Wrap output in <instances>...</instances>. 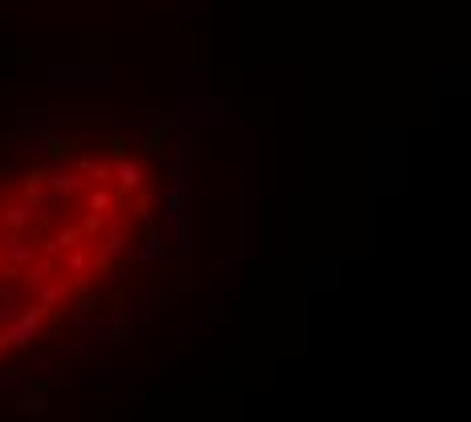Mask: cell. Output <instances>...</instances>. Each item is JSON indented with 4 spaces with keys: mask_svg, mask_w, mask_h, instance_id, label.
Listing matches in <instances>:
<instances>
[{
    "mask_svg": "<svg viewBox=\"0 0 471 422\" xmlns=\"http://www.w3.org/2000/svg\"><path fill=\"white\" fill-rule=\"evenodd\" d=\"M45 313H53V308H45L41 301H37L32 308H25V313H13V317L4 321V329H8V337H13L16 349L37 341V333H41V321H45Z\"/></svg>",
    "mask_w": 471,
    "mask_h": 422,
    "instance_id": "obj_1",
    "label": "cell"
},
{
    "mask_svg": "<svg viewBox=\"0 0 471 422\" xmlns=\"http://www.w3.org/2000/svg\"><path fill=\"white\" fill-rule=\"evenodd\" d=\"M32 256H37V248H32V243L25 240L20 231H8V236H4V260L13 264L16 272H20V268H29Z\"/></svg>",
    "mask_w": 471,
    "mask_h": 422,
    "instance_id": "obj_2",
    "label": "cell"
},
{
    "mask_svg": "<svg viewBox=\"0 0 471 422\" xmlns=\"http://www.w3.org/2000/svg\"><path fill=\"white\" fill-rule=\"evenodd\" d=\"M114 179L122 183V191H143V179H146V171H143V162H134V159H114Z\"/></svg>",
    "mask_w": 471,
    "mask_h": 422,
    "instance_id": "obj_3",
    "label": "cell"
},
{
    "mask_svg": "<svg viewBox=\"0 0 471 422\" xmlns=\"http://www.w3.org/2000/svg\"><path fill=\"white\" fill-rule=\"evenodd\" d=\"M16 276H20V289L37 296V292L49 284V276H53V264H49V260H45V264H29V268H20Z\"/></svg>",
    "mask_w": 471,
    "mask_h": 422,
    "instance_id": "obj_4",
    "label": "cell"
},
{
    "mask_svg": "<svg viewBox=\"0 0 471 422\" xmlns=\"http://www.w3.org/2000/svg\"><path fill=\"white\" fill-rule=\"evenodd\" d=\"M0 224L8 227V231H25L32 224V207L20 199V203H8V207H0Z\"/></svg>",
    "mask_w": 471,
    "mask_h": 422,
    "instance_id": "obj_5",
    "label": "cell"
},
{
    "mask_svg": "<svg viewBox=\"0 0 471 422\" xmlns=\"http://www.w3.org/2000/svg\"><path fill=\"white\" fill-rule=\"evenodd\" d=\"M81 187H85V175H81V171H61V175H49V191L61 195V199L78 195Z\"/></svg>",
    "mask_w": 471,
    "mask_h": 422,
    "instance_id": "obj_6",
    "label": "cell"
},
{
    "mask_svg": "<svg viewBox=\"0 0 471 422\" xmlns=\"http://www.w3.org/2000/svg\"><path fill=\"white\" fill-rule=\"evenodd\" d=\"M73 240H78V227H61V231H53V236L41 243V252H45V260H53V256H61V252H69Z\"/></svg>",
    "mask_w": 471,
    "mask_h": 422,
    "instance_id": "obj_7",
    "label": "cell"
},
{
    "mask_svg": "<svg viewBox=\"0 0 471 422\" xmlns=\"http://www.w3.org/2000/svg\"><path fill=\"white\" fill-rule=\"evenodd\" d=\"M78 171L85 179H94V183H106V179L114 175V162H97V159H90V155H78Z\"/></svg>",
    "mask_w": 471,
    "mask_h": 422,
    "instance_id": "obj_8",
    "label": "cell"
},
{
    "mask_svg": "<svg viewBox=\"0 0 471 422\" xmlns=\"http://www.w3.org/2000/svg\"><path fill=\"white\" fill-rule=\"evenodd\" d=\"M49 138V155H57V159H65V155H78L81 150V138L78 134H45Z\"/></svg>",
    "mask_w": 471,
    "mask_h": 422,
    "instance_id": "obj_9",
    "label": "cell"
},
{
    "mask_svg": "<svg viewBox=\"0 0 471 422\" xmlns=\"http://www.w3.org/2000/svg\"><path fill=\"white\" fill-rule=\"evenodd\" d=\"M16 410H25V414H45L49 402H45V390L37 386V390H25L20 398H16Z\"/></svg>",
    "mask_w": 471,
    "mask_h": 422,
    "instance_id": "obj_10",
    "label": "cell"
},
{
    "mask_svg": "<svg viewBox=\"0 0 471 422\" xmlns=\"http://www.w3.org/2000/svg\"><path fill=\"white\" fill-rule=\"evenodd\" d=\"M37 301H41L45 308L61 305V301H69V284H65V280H53V284H45V289L37 292Z\"/></svg>",
    "mask_w": 471,
    "mask_h": 422,
    "instance_id": "obj_11",
    "label": "cell"
},
{
    "mask_svg": "<svg viewBox=\"0 0 471 422\" xmlns=\"http://www.w3.org/2000/svg\"><path fill=\"white\" fill-rule=\"evenodd\" d=\"M85 268H94V256H85V252H73V248H69V252H65V272L73 276V280H81Z\"/></svg>",
    "mask_w": 471,
    "mask_h": 422,
    "instance_id": "obj_12",
    "label": "cell"
},
{
    "mask_svg": "<svg viewBox=\"0 0 471 422\" xmlns=\"http://www.w3.org/2000/svg\"><path fill=\"white\" fill-rule=\"evenodd\" d=\"M110 203H114V195H110V191H106V187H102V183H97L94 191L85 195V203H81V207L90 211V215H102V211L110 207Z\"/></svg>",
    "mask_w": 471,
    "mask_h": 422,
    "instance_id": "obj_13",
    "label": "cell"
},
{
    "mask_svg": "<svg viewBox=\"0 0 471 422\" xmlns=\"http://www.w3.org/2000/svg\"><path fill=\"white\" fill-rule=\"evenodd\" d=\"M106 243H110L114 252H122V248H126V219H114V224H110V236H106Z\"/></svg>",
    "mask_w": 471,
    "mask_h": 422,
    "instance_id": "obj_14",
    "label": "cell"
},
{
    "mask_svg": "<svg viewBox=\"0 0 471 422\" xmlns=\"http://www.w3.org/2000/svg\"><path fill=\"white\" fill-rule=\"evenodd\" d=\"M114 256H118V252H114V248H110L106 240H102V243L94 248V268H97V272H102V268H110V264H114Z\"/></svg>",
    "mask_w": 471,
    "mask_h": 422,
    "instance_id": "obj_15",
    "label": "cell"
},
{
    "mask_svg": "<svg viewBox=\"0 0 471 422\" xmlns=\"http://www.w3.org/2000/svg\"><path fill=\"white\" fill-rule=\"evenodd\" d=\"M138 256H143V260H159V256H162V236H150V240H146V248L138 252Z\"/></svg>",
    "mask_w": 471,
    "mask_h": 422,
    "instance_id": "obj_16",
    "label": "cell"
},
{
    "mask_svg": "<svg viewBox=\"0 0 471 422\" xmlns=\"http://www.w3.org/2000/svg\"><path fill=\"white\" fill-rule=\"evenodd\" d=\"M16 122H20V130H49V118H29V114H20Z\"/></svg>",
    "mask_w": 471,
    "mask_h": 422,
    "instance_id": "obj_17",
    "label": "cell"
},
{
    "mask_svg": "<svg viewBox=\"0 0 471 422\" xmlns=\"http://www.w3.org/2000/svg\"><path fill=\"white\" fill-rule=\"evenodd\" d=\"M94 308H97V301H81V308H78V321H90V317H94Z\"/></svg>",
    "mask_w": 471,
    "mask_h": 422,
    "instance_id": "obj_18",
    "label": "cell"
},
{
    "mask_svg": "<svg viewBox=\"0 0 471 422\" xmlns=\"http://www.w3.org/2000/svg\"><path fill=\"white\" fill-rule=\"evenodd\" d=\"M85 231H90V236H97V231H102V215H90V219H85Z\"/></svg>",
    "mask_w": 471,
    "mask_h": 422,
    "instance_id": "obj_19",
    "label": "cell"
},
{
    "mask_svg": "<svg viewBox=\"0 0 471 422\" xmlns=\"http://www.w3.org/2000/svg\"><path fill=\"white\" fill-rule=\"evenodd\" d=\"M4 349H13V337H8V329H0V354Z\"/></svg>",
    "mask_w": 471,
    "mask_h": 422,
    "instance_id": "obj_20",
    "label": "cell"
}]
</instances>
